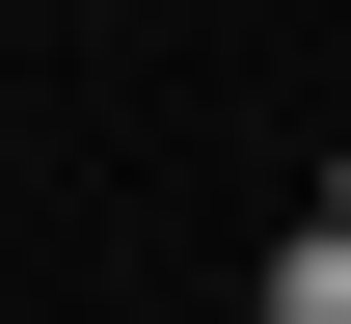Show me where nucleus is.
<instances>
[{"instance_id": "1", "label": "nucleus", "mask_w": 351, "mask_h": 324, "mask_svg": "<svg viewBox=\"0 0 351 324\" xmlns=\"http://www.w3.org/2000/svg\"><path fill=\"white\" fill-rule=\"evenodd\" d=\"M243 324H351V243L298 216V243H270V271H243Z\"/></svg>"}, {"instance_id": "2", "label": "nucleus", "mask_w": 351, "mask_h": 324, "mask_svg": "<svg viewBox=\"0 0 351 324\" xmlns=\"http://www.w3.org/2000/svg\"><path fill=\"white\" fill-rule=\"evenodd\" d=\"M324 243H351V162H324Z\"/></svg>"}]
</instances>
